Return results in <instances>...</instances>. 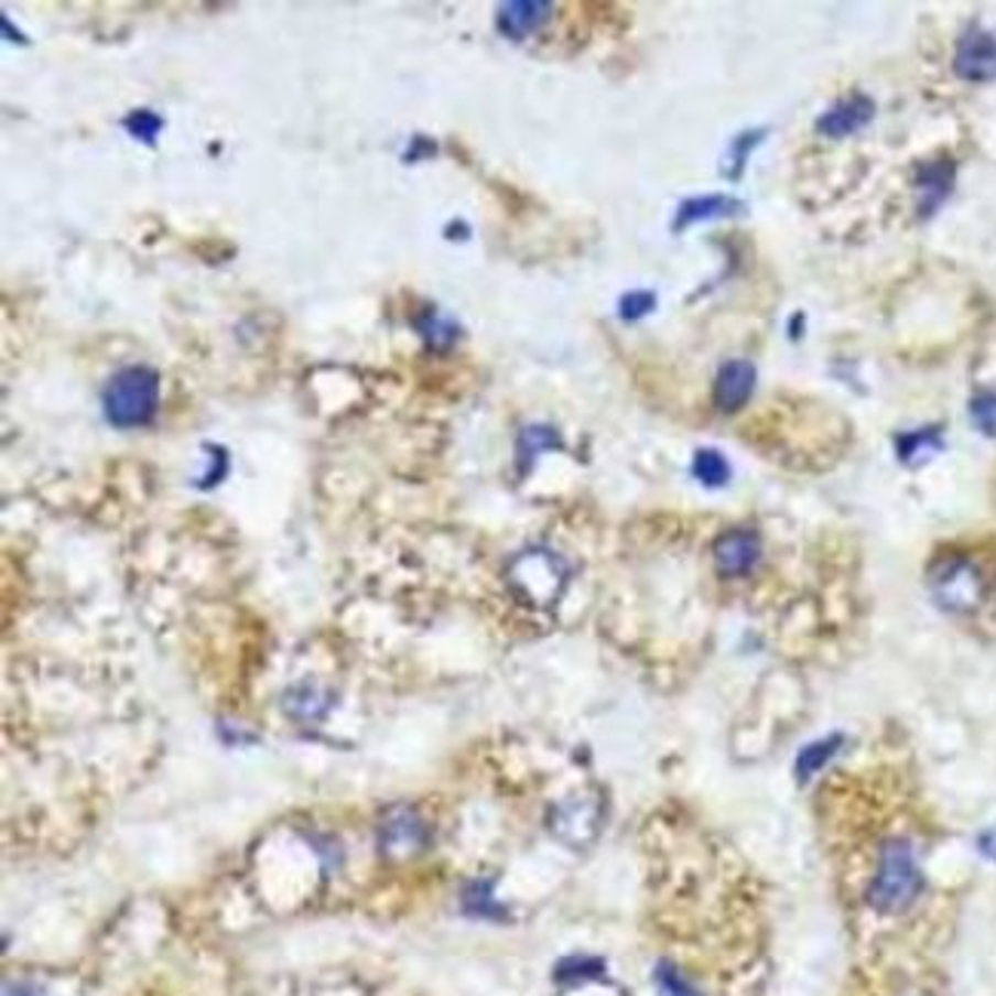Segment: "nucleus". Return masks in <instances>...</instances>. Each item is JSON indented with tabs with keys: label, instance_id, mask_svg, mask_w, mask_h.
I'll use <instances>...</instances> for the list:
<instances>
[{
	"label": "nucleus",
	"instance_id": "1",
	"mask_svg": "<svg viewBox=\"0 0 996 996\" xmlns=\"http://www.w3.org/2000/svg\"><path fill=\"white\" fill-rule=\"evenodd\" d=\"M923 889V874L908 841H886L880 849V862L868 886V901L874 911L901 913L911 908Z\"/></svg>",
	"mask_w": 996,
	"mask_h": 996
},
{
	"label": "nucleus",
	"instance_id": "2",
	"mask_svg": "<svg viewBox=\"0 0 996 996\" xmlns=\"http://www.w3.org/2000/svg\"><path fill=\"white\" fill-rule=\"evenodd\" d=\"M156 402H160V375L148 366H129L117 371L101 396L105 418L120 430L144 426L156 414Z\"/></svg>",
	"mask_w": 996,
	"mask_h": 996
},
{
	"label": "nucleus",
	"instance_id": "3",
	"mask_svg": "<svg viewBox=\"0 0 996 996\" xmlns=\"http://www.w3.org/2000/svg\"><path fill=\"white\" fill-rule=\"evenodd\" d=\"M564 580H567V571L564 564L546 552V549H531V552H521L519 559L509 567V583L512 589L519 592L521 598L533 607H549V604L559 602V595L564 592Z\"/></svg>",
	"mask_w": 996,
	"mask_h": 996
},
{
	"label": "nucleus",
	"instance_id": "4",
	"mask_svg": "<svg viewBox=\"0 0 996 996\" xmlns=\"http://www.w3.org/2000/svg\"><path fill=\"white\" fill-rule=\"evenodd\" d=\"M929 586H932L935 602L944 610H951V614H972V610H978L984 602V592H987L982 571L968 562V559H960V555L935 564Z\"/></svg>",
	"mask_w": 996,
	"mask_h": 996
},
{
	"label": "nucleus",
	"instance_id": "5",
	"mask_svg": "<svg viewBox=\"0 0 996 996\" xmlns=\"http://www.w3.org/2000/svg\"><path fill=\"white\" fill-rule=\"evenodd\" d=\"M956 77L968 84H987L996 77V37L984 29H968L954 53Z\"/></svg>",
	"mask_w": 996,
	"mask_h": 996
},
{
	"label": "nucleus",
	"instance_id": "6",
	"mask_svg": "<svg viewBox=\"0 0 996 996\" xmlns=\"http://www.w3.org/2000/svg\"><path fill=\"white\" fill-rule=\"evenodd\" d=\"M956 178L954 160L948 156H939V160H927L920 163L917 172H913V187H917V209L927 218L932 212L939 209L944 199L951 197Z\"/></svg>",
	"mask_w": 996,
	"mask_h": 996
},
{
	"label": "nucleus",
	"instance_id": "7",
	"mask_svg": "<svg viewBox=\"0 0 996 996\" xmlns=\"http://www.w3.org/2000/svg\"><path fill=\"white\" fill-rule=\"evenodd\" d=\"M602 825V806L592 798H574L559 806V813L552 819V829L571 846H583L598 834Z\"/></svg>",
	"mask_w": 996,
	"mask_h": 996
},
{
	"label": "nucleus",
	"instance_id": "8",
	"mask_svg": "<svg viewBox=\"0 0 996 996\" xmlns=\"http://www.w3.org/2000/svg\"><path fill=\"white\" fill-rule=\"evenodd\" d=\"M717 571L724 576H743L748 574L760 559V540L755 531H727L721 533L712 546Z\"/></svg>",
	"mask_w": 996,
	"mask_h": 996
},
{
	"label": "nucleus",
	"instance_id": "9",
	"mask_svg": "<svg viewBox=\"0 0 996 996\" xmlns=\"http://www.w3.org/2000/svg\"><path fill=\"white\" fill-rule=\"evenodd\" d=\"M758 383V368L745 359H730L727 366H721L715 378V405L724 414H733L751 399Z\"/></svg>",
	"mask_w": 996,
	"mask_h": 996
},
{
	"label": "nucleus",
	"instance_id": "10",
	"mask_svg": "<svg viewBox=\"0 0 996 996\" xmlns=\"http://www.w3.org/2000/svg\"><path fill=\"white\" fill-rule=\"evenodd\" d=\"M552 15V3L543 0H516V3H504L497 10V29L506 34L509 41H524L537 31L543 29Z\"/></svg>",
	"mask_w": 996,
	"mask_h": 996
},
{
	"label": "nucleus",
	"instance_id": "11",
	"mask_svg": "<svg viewBox=\"0 0 996 996\" xmlns=\"http://www.w3.org/2000/svg\"><path fill=\"white\" fill-rule=\"evenodd\" d=\"M874 117V101L868 96H849V99L837 101L834 108L819 117L815 129L829 139H846L858 129H865Z\"/></svg>",
	"mask_w": 996,
	"mask_h": 996
},
{
	"label": "nucleus",
	"instance_id": "12",
	"mask_svg": "<svg viewBox=\"0 0 996 996\" xmlns=\"http://www.w3.org/2000/svg\"><path fill=\"white\" fill-rule=\"evenodd\" d=\"M743 212V203L733 197H724V194H712V197H693L688 203H681L678 209V218H674V227L696 225V221H712V218H727V215H736Z\"/></svg>",
	"mask_w": 996,
	"mask_h": 996
},
{
	"label": "nucleus",
	"instance_id": "13",
	"mask_svg": "<svg viewBox=\"0 0 996 996\" xmlns=\"http://www.w3.org/2000/svg\"><path fill=\"white\" fill-rule=\"evenodd\" d=\"M423 841V825L418 822V815L414 813H405V810H399V813L390 815V822H387V829H383V846L387 849H396V853H411L418 843Z\"/></svg>",
	"mask_w": 996,
	"mask_h": 996
},
{
	"label": "nucleus",
	"instance_id": "14",
	"mask_svg": "<svg viewBox=\"0 0 996 996\" xmlns=\"http://www.w3.org/2000/svg\"><path fill=\"white\" fill-rule=\"evenodd\" d=\"M693 476L700 478L705 488H724V485L730 481L733 469L721 451L702 448L696 451V457H693Z\"/></svg>",
	"mask_w": 996,
	"mask_h": 996
},
{
	"label": "nucleus",
	"instance_id": "15",
	"mask_svg": "<svg viewBox=\"0 0 996 996\" xmlns=\"http://www.w3.org/2000/svg\"><path fill=\"white\" fill-rule=\"evenodd\" d=\"M549 448H562V439L549 426H528L519 435V466L521 473H528V466Z\"/></svg>",
	"mask_w": 996,
	"mask_h": 996
},
{
	"label": "nucleus",
	"instance_id": "16",
	"mask_svg": "<svg viewBox=\"0 0 996 996\" xmlns=\"http://www.w3.org/2000/svg\"><path fill=\"white\" fill-rule=\"evenodd\" d=\"M841 745H843L841 733H834V736H825V739H819V743L806 745L798 758V779H810V776H815V772L822 770V767L841 751Z\"/></svg>",
	"mask_w": 996,
	"mask_h": 996
},
{
	"label": "nucleus",
	"instance_id": "17",
	"mask_svg": "<svg viewBox=\"0 0 996 996\" xmlns=\"http://www.w3.org/2000/svg\"><path fill=\"white\" fill-rule=\"evenodd\" d=\"M896 448H898V457H901L905 464H917V461H923V457H929V454H935V451L941 448V435H939V430L905 433V435H898Z\"/></svg>",
	"mask_w": 996,
	"mask_h": 996
},
{
	"label": "nucleus",
	"instance_id": "18",
	"mask_svg": "<svg viewBox=\"0 0 996 996\" xmlns=\"http://www.w3.org/2000/svg\"><path fill=\"white\" fill-rule=\"evenodd\" d=\"M418 332H421L426 344H433L439 350H445V347H451L457 340V325L445 320V316H439L435 310H426L421 320H418Z\"/></svg>",
	"mask_w": 996,
	"mask_h": 996
},
{
	"label": "nucleus",
	"instance_id": "19",
	"mask_svg": "<svg viewBox=\"0 0 996 996\" xmlns=\"http://www.w3.org/2000/svg\"><path fill=\"white\" fill-rule=\"evenodd\" d=\"M604 972L602 960H592V956H571L564 960L562 966L555 968L559 982H586V978H598Z\"/></svg>",
	"mask_w": 996,
	"mask_h": 996
},
{
	"label": "nucleus",
	"instance_id": "20",
	"mask_svg": "<svg viewBox=\"0 0 996 996\" xmlns=\"http://www.w3.org/2000/svg\"><path fill=\"white\" fill-rule=\"evenodd\" d=\"M653 975H657V987H660L662 996H700V990L672 963H660Z\"/></svg>",
	"mask_w": 996,
	"mask_h": 996
},
{
	"label": "nucleus",
	"instance_id": "21",
	"mask_svg": "<svg viewBox=\"0 0 996 996\" xmlns=\"http://www.w3.org/2000/svg\"><path fill=\"white\" fill-rule=\"evenodd\" d=\"M123 127L129 129V136H132V139H141V141H148V144H154V139L160 136V129H163V120H160L154 111H132L127 120H123Z\"/></svg>",
	"mask_w": 996,
	"mask_h": 996
},
{
	"label": "nucleus",
	"instance_id": "22",
	"mask_svg": "<svg viewBox=\"0 0 996 996\" xmlns=\"http://www.w3.org/2000/svg\"><path fill=\"white\" fill-rule=\"evenodd\" d=\"M653 307H657V295H653V292H645V289H638V292L622 295V301H619V316H622L626 323H635V320L647 316Z\"/></svg>",
	"mask_w": 996,
	"mask_h": 996
},
{
	"label": "nucleus",
	"instance_id": "23",
	"mask_svg": "<svg viewBox=\"0 0 996 996\" xmlns=\"http://www.w3.org/2000/svg\"><path fill=\"white\" fill-rule=\"evenodd\" d=\"M466 911L476 913V917H497L500 908L491 898V884H476L466 889Z\"/></svg>",
	"mask_w": 996,
	"mask_h": 996
},
{
	"label": "nucleus",
	"instance_id": "24",
	"mask_svg": "<svg viewBox=\"0 0 996 996\" xmlns=\"http://www.w3.org/2000/svg\"><path fill=\"white\" fill-rule=\"evenodd\" d=\"M972 421L987 435H996V393H982L972 399Z\"/></svg>",
	"mask_w": 996,
	"mask_h": 996
},
{
	"label": "nucleus",
	"instance_id": "25",
	"mask_svg": "<svg viewBox=\"0 0 996 996\" xmlns=\"http://www.w3.org/2000/svg\"><path fill=\"white\" fill-rule=\"evenodd\" d=\"M760 136H764V132H748V136H739V139L733 141V163H736V172H733V175H739V169L745 166V156H748V151L758 144Z\"/></svg>",
	"mask_w": 996,
	"mask_h": 996
},
{
	"label": "nucleus",
	"instance_id": "26",
	"mask_svg": "<svg viewBox=\"0 0 996 996\" xmlns=\"http://www.w3.org/2000/svg\"><path fill=\"white\" fill-rule=\"evenodd\" d=\"M978 849H982L984 856L990 858V862H996V825L994 829L984 831L982 837H978Z\"/></svg>",
	"mask_w": 996,
	"mask_h": 996
},
{
	"label": "nucleus",
	"instance_id": "27",
	"mask_svg": "<svg viewBox=\"0 0 996 996\" xmlns=\"http://www.w3.org/2000/svg\"><path fill=\"white\" fill-rule=\"evenodd\" d=\"M3 996H41V994H37L34 987H29V984H10V987L3 990Z\"/></svg>",
	"mask_w": 996,
	"mask_h": 996
}]
</instances>
